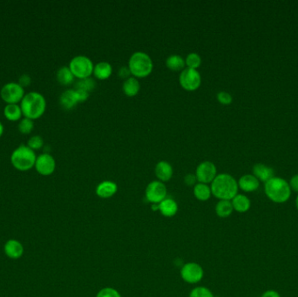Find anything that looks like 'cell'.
<instances>
[{
  "label": "cell",
  "instance_id": "obj_1",
  "mask_svg": "<svg viewBox=\"0 0 298 297\" xmlns=\"http://www.w3.org/2000/svg\"><path fill=\"white\" fill-rule=\"evenodd\" d=\"M212 195L216 198L225 201H231L238 194V182L234 177L228 173L217 174L211 186Z\"/></svg>",
  "mask_w": 298,
  "mask_h": 297
},
{
  "label": "cell",
  "instance_id": "obj_2",
  "mask_svg": "<svg viewBox=\"0 0 298 297\" xmlns=\"http://www.w3.org/2000/svg\"><path fill=\"white\" fill-rule=\"evenodd\" d=\"M264 193L271 202L282 204L291 199L292 190L287 181L281 177L274 176L264 183Z\"/></svg>",
  "mask_w": 298,
  "mask_h": 297
},
{
  "label": "cell",
  "instance_id": "obj_3",
  "mask_svg": "<svg viewBox=\"0 0 298 297\" xmlns=\"http://www.w3.org/2000/svg\"><path fill=\"white\" fill-rule=\"evenodd\" d=\"M22 113L30 120H37L42 116L46 108V99L39 92H29L21 100Z\"/></svg>",
  "mask_w": 298,
  "mask_h": 297
},
{
  "label": "cell",
  "instance_id": "obj_4",
  "mask_svg": "<svg viewBox=\"0 0 298 297\" xmlns=\"http://www.w3.org/2000/svg\"><path fill=\"white\" fill-rule=\"evenodd\" d=\"M128 68L135 78H146L153 71V61L148 53L136 52L129 59Z\"/></svg>",
  "mask_w": 298,
  "mask_h": 297
},
{
  "label": "cell",
  "instance_id": "obj_5",
  "mask_svg": "<svg viewBox=\"0 0 298 297\" xmlns=\"http://www.w3.org/2000/svg\"><path fill=\"white\" fill-rule=\"evenodd\" d=\"M35 152L30 148L28 146L20 145L15 149L11 155V162L12 166L18 171H28L35 166Z\"/></svg>",
  "mask_w": 298,
  "mask_h": 297
},
{
  "label": "cell",
  "instance_id": "obj_6",
  "mask_svg": "<svg viewBox=\"0 0 298 297\" xmlns=\"http://www.w3.org/2000/svg\"><path fill=\"white\" fill-rule=\"evenodd\" d=\"M69 68L74 77L78 79H84L90 78L93 74L94 66L88 57L78 55L70 61Z\"/></svg>",
  "mask_w": 298,
  "mask_h": 297
},
{
  "label": "cell",
  "instance_id": "obj_7",
  "mask_svg": "<svg viewBox=\"0 0 298 297\" xmlns=\"http://www.w3.org/2000/svg\"><path fill=\"white\" fill-rule=\"evenodd\" d=\"M179 82L182 88L193 92L201 86L202 77L197 70L187 68L181 72Z\"/></svg>",
  "mask_w": 298,
  "mask_h": 297
},
{
  "label": "cell",
  "instance_id": "obj_8",
  "mask_svg": "<svg viewBox=\"0 0 298 297\" xmlns=\"http://www.w3.org/2000/svg\"><path fill=\"white\" fill-rule=\"evenodd\" d=\"M167 187L163 182L153 181L150 182L146 188L145 195L147 201L153 205L160 204V202L167 198Z\"/></svg>",
  "mask_w": 298,
  "mask_h": 297
},
{
  "label": "cell",
  "instance_id": "obj_9",
  "mask_svg": "<svg viewBox=\"0 0 298 297\" xmlns=\"http://www.w3.org/2000/svg\"><path fill=\"white\" fill-rule=\"evenodd\" d=\"M1 98L4 100V102L9 104H17L20 102L24 96H25V91L21 85L18 83L11 82L7 83L6 85L3 86L1 89Z\"/></svg>",
  "mask_w": 298,
  "mask_h": 297
},
{
  "label": "cell",
  "instance_id": "obj_10",
  "mask_svg": "<svg viewBox=\"0 0 298 297\" xmlns=\"http://www.w3.org/2000/svg\"><path fill=\"white\" fill-rule=\"evenodd\" d=\"M204 270L203 267L196 262H188L182 266L181 276L183 281L190 284H195L203 280Z\"/></svg>",
  "mask_w": 298,
  "mask_h": 297
},
{
  "label": "cell",
  "instance_id": "obj_11",
  "mask_svg": "<svg viewBox=\"0 0 298 297\" xmlns=\"http://www.w3.org/2000/svg\"><path fill=\"white\" fill-rule=\"evenodd\" d=\"M195 176L200 183H212V181L217 176V166L211 161H203L197 166L195 171Z\"/></svg>",
  "mask_w": 298,
  "mask_h": 297
},
{
  "label": "cell",
  "instance_id": "obj_12",
  "mask_svg": "<svg viewBox=\"0 0 298 297\" xmlns=\"http://www.w3.org/2000/svg\"><path fill=\"white\" fill-rule=\"evenodd\" d=\"M35 168L37 172L44 175L48 176L54 173L56 168V162L54 157L48 152H44L37 158L35 163Z\"/></svg>",
  "mask_w": 298,
  "mask_h": 297
},
{
  "label": "cell",
  "instance_id": "obj_13",
  "mask_svg": "<svg viewBox=\"0 0 298 297\" xmlns=\"http://www.w3.org/2000/svg\"><path fill=\"white\" fill-rule=\"evenodd\" d=\"M238 187L245 193L256 192L260 187V181L253 174H244L239 179Z\"/></svg>",
  "mask_w": 298,
  "mask_h": 297
},
{
  "label": "cell",
  "instance_id": "obj_14",
  "mask_svg": "<svg viewBox=\"0 0 298 297\" xmlns=\"http://www.w3.org/2000/svg\"><path fill=\"white\" fill-rule=\"evenodd\" d=\"M253 175L257 178V180L263 183H266L271 178L275 176V171L272 167L267 166L263 163H257L253 166Z\"/></svg>",
  "mask_w": 298,
  "mask_h": 297
},
{
  "label": "cell",
  "instance_id": "obj_15",
  "mask_svg": "<svg viewBox=\"0 0 298 297\" xmlns=\"http://www.w3.org/2000/svg\"><path fill=\"white\" fill-rule=\"evenodd\" d=\"M117 184L111 181H102L96 188V195L101 199L111 198L117 193Z\"/></svg>",
  "mask_w": 298,
  "mask_h": 297
},
{
  "label": "cell",
  "instance_id": "obj_16",
  "mask_svg": "<svg viewBox=\"0 0 298 297\" xmlns=\"http://www.w3.org/2000/svg\"><path fill=\"white\" fill-rule=\"evenodd\" d=\"M154 172H155V175L158 178V180L164 183V182L170 181L172 179L174 170L169 163L165 160H161L160 162L157 163Z\"/></svg>",
  "mask_w": 298,
  "mask_h": 297
},
{
  "label": "cell",
  "instance_id": "obj_17",
  "mask_svg": "<svg viewBox=\"0 0 298 297\" xmlns=\"http://www.w3.org/2000/svg\"><path fill=\"white\" fill-rule=\"evenodd\" d=\"M4 250L5 255L13 260L20 258L24 253L23 245L17 240H9L4 245Z\"/></svg>",
  "mask_w": 298,
  "mask_h": 297
},
{
  "label": "cell",
  "instance_id": "obj_18",
  "mask_svg": "<svg viewBox=\"0 0 298 297\" xmlns=\"http://www.w3.org/2000/svg\"><path fill=\"white\" fill-rule=\"evenodd\" d=\"M61 106L66 110H71L78 104V99L74 89H69L61 94L60 98Z\"/></svg>",
  "mask_w": 298,
  "mask_h": 297
},
{
  "label": "cell",
  "instance_id": "obj_19",
  "mask_svg": "<svg viewBox=\"0 0 298 297\" xmlns=\"http://www.w3.org/2000/svg\"><path fill=\"white\" fill-rule=\"evenodd\" d=\"M231 203L233 206L234 211L237 213L248 212L251 207V202L247 195H242V194H237L234 196V198L231 200Z\"/></svg>",
  "mask_w": 298,
  "mask_h": 297
},
{
  "label": "cell",
  "instance_id": "obj_20",
  "mask_svg": "<svg viewBox=\"0 0 298 297\" xmlns=\"http://www.w3.org/2000/svg\"><path fill=\"white\" fill-rule=\"evenodd\" d=\"M158 210L165 217H173L178 212L177 202L174 199L166 198L158 204Z\"/></svg>",
  "mask_w": 298,
  "mask_h": 297
},
{
  "label": "cell",
  "instance_id": "obj_21",
  "mask_svg": "<svg viewBox=\"0 0 298 297\" xmlns=\"http://www.w3.org/2000/svg\"><path fill=\"white\" fill-rule=\"evenodd\" d=\"M113 73V68L110 63L106 61H101L96 64L93 68L94 77L100 80H105L110 77Z\"/></svg>",
  "mask_w": 298,
  "mask_h": 297
},
{
  "label": "cell",
  "instance_id": "obj_22",
  "mask_svg": "<svg viewBox=\"0 0 298 297\" xmlns=\"http://www.w3.org/2000/svg\"><path fill=\"white\" fill-rule=\"evenodd\" d=\"M122 90L128 97H134V96L137 95L141 90L140 82L135 77H130L125 80L123 85H122Z\"/></svg>",
  "mask_w": 298,
  "mask_h": 297
},
{
  "label": "cell",
  "instance_id": "obj_23",
  "mask_svg": "<svg viewBox=\"0 0 298 297\" xmlns=\"http://www.w3.org/2000/svg\"><path fill=\"white\" fill-rule=\"evenodd\" d=\"M194 195L198 201L207 202V201L210 200L211 195H212L211 188L208 184L198 182L194 187Z\"/></svg>",
  "mask_w": 298,
  "mask_h": 297
},
{
  "label": "cell",
  "instance_id": "obj_24",
  "mask_svg": "<svg viewBox=\"0 0 298 297\" xmlns=\"http://www.w3.org/2000/svg\"><path fill=\"white\" fill-rule=\"evenodd\" d=\"M166 66L171 71L181 72L182 70H184L186 63H185V60L182 57L178 54H173L167 58V61H166Z\"/></svg>",
  "mask_w": 298,
  "mask_h": 297
},
{
  "label": "cell",
  "instance_id": "obj_25",
  "mask_svg": "<svg viewBox=\"0 0 298 297\" xmlns=\"http://www.w3.org/2000/svg\"><path fill=\"white\" fill-rule=\"evenodd\" d=\"M234 211L231 201L221 200L216 205V214L220 218H227L232 215Z\"/></svg>",
  "mask_w": 298,
  "mask_h": 297
},
{
  "label": "cell",
  "instance_id": "obj_26",
  "mask_svg": "<svg viewBox=\"0 0 298 297\" xmlns=\"http://www.w3.org/2000/svg\"><path fill=\"white\" fill-rule=\"evenodd\" d=\"M22 114L21 107L17 104H9L4 107V115L8 121H18L20 120Z\"/></svg>",
  "mask_w": 298,
  "mask_h": 297
},
{
  "label": "cell",
  "instance_id": "obj_27",
  "mask_svg": "<svg viewBox=\"0 0 298 297\" xmlns=\"http://www.w3.org/2000/svg\"><path fill=\"white\" fill-rule=\"evenodd\" d=\"M74 76L70 68L68 67H63L60 68L57 72L58 81L61 83V85H71L72 83L74 80Z\"/></svg>",
  "mask_w": 298,
  "mask_h": 297
},
{
  "label": "cell",
  "instance_id": "obj_28",
  "mask_svg": "<svg viewBox=\"0 0 298 297\" xmlns=\"http://www.w3.org/2000/svg\"><path fill=\"white\" fill-rule=\"evenodd\" d=\"M185 63L187 68L197 70L202 65V58L198 53H189L185 60Z\"/></svg>",
  "mask_w": 298,
  "mask_h": 297
},
{
  "label": "cell",
  "instance_id": "obj_29",
  "mask_svg": "<svg viewBox=\"0 0 298 297\" xmlns=\"http://www.w3.org/2000/svg\"><path fill=\"white\" fill-rule=\"evenodd\" d=\"M96 87V82L94 79L91 78H84V79H79L76 85L75 89H80L84 90L85 92H89L93 91Z\"/></svg>",
  "mask_w": 298,
  "mask_h": 297
},
{
  "label": "cell",
  "instance_id": "obj_30",
  "mask_svg": "<svg viewBox=\"0 0 298 297\" xmlns=\"http://www.w3.org/2000/svg\"><path fill=\"white\" fill-rule=\"evenodd\" d=\"M189 297H215L210 289L206 287H196L189 294Z\"/></svg>",
  "mask_w": 298,
  "mask_h": 297
},
{
  "label": "cell",
  "instance_id": "obj_31",
  "mask_svg": "<svg viewBox=\"0 0 298 297\" xmlns=\"http://www.w3.org/2000/svg\"><path fill=\"white\" fill-rule=\"evenodd\" d=\"M33 128H34L33 121L30 120V119H27V118L21 120L19 122V124H18V130L23 135L31 134V132L33 130Z\"/></svg>",
  "mask_w": 298,
  "mask_h": 297
},
{
  "label": "cell",
  "instance_id": "obj_32",
  "mask_svg": "<svg viewBox=\"0 0 298 297\" xmlns=\"http://www.w3.org/2000/svg\"><path fill=\"white\" fill-rule=\"evenodd\" d=\"M96 297H121V295L114 288L107 287L99 290Z\"/></svg>",
  "mask_w": 298,
  "mask_h": 297
},
{
  "label": "cell",
  "instance_id": "obj_33",
  "mask_svg": "<svg viewBox=\"0 0 298 297\" xmlns=\"http://www.w3.org/2000/svg\"><path fill=\"white\" fill-rule=\"evenodd\" d=\"M44 145V142H43V139L39 136V135H36V136H32V138H30L27 143L30 148L32 149L33 151L34 150H39V149L42 148Z\"/></svg>",
  "mask_w": 298,
  "mask_h": 297
},
{
  "label": "cell",
  "instance_id": "obj_34",
  "mask_svg": "<svg viewBox=\"0 0 298 297\" xmlns=\"http://www.w3.org/2000/svg\"><path fill=\"white\" fill-rule=\"evenodd\" d=\"M217 99L222 105H224V106L230 105L232 101H233V97H232L230 93L224 92V91H222V92L217 93Z\"/></svg>",
  "mask_w": 298,
  "mask_h": 297
},
{
  "label": "cell",
  "instance_id": "obj_35",
  "mask_svg": "<svg viewBox=\"0 0 298 297\" xmlns=\"http://www.w3.org/2000/svg\"><path fill=\"white\" fill-rule=\"evenodd\" d=\"M196 181H198L197 178L195 176V174H193V173H188L184 177V183L188 187H192V186L195 187V185L197 184Z\"/></svg>",
  "mask_w": 298,
  "mask_h": 297
},
{
  "label": "cell",
  "instance_id": "obj_36",
  "mask_svg": "<svg viewBox=\"0 0 298 297\" xmlns=\"http://www.w3.org/2000/svg\"><path fill=\"white\" fill-rule=\"evenodd\" d=\"M118 74H119L120 78H125V80L128 79V78H130V75H132L131 72L129 70L128 67H122V68H120L119 72H118Z\"/></svg>",
  "mask_w": 298,
  "mask_h": 297
},
{
  "label": "cell",
  "instance_id": "obj_37",
  "mask_svg": "<svg viewBox=\"0 0 298 297\" xmlns=\"http://www.w3.org/2000/svg\"><path fill=\"white\" fill-rule=\"evenodd\" d=\"M74 90L78 96V102H84L88 99L89 92H85L84 90H80V89H74Z\"/></svg>",
  "mask_w": 298,
  "mask_h": 297
},
{
  "label": "cell",
  "instance_id": "obj_38",
  "mask_svg": "<svg viewBox=\"0 0 298 297\" xmlns=\"http://www.w3.org/2000/svg\"><path fill=\"white\" fill-rule=\"evenodd\" d=\"M289 184H290L291 190L298 194V174H295L294 176L291 178Z\"/></svg>",
  "mask_w": 298,
  "mask_h": 297
},
{
  "label": "cell",
  "instance_id": "obj_39",
  "mask_svg": "<svg viewBox=\"0 0 298 297\" xmlns=\"http://www.w3.org/2000/svg\"><path fill=\"white\" fill-rule=\"evenodd\" d=\"M18 84L21 85L22 87L30 85V84H31L30 76L27 74L22 75L21 77L19 78V80H18Z\"/></svg>",
  "mask_w": 298,
  "mask_h": 297
},
{
  "label": "cell",
  "instance_id": "obj_40",
  "mask_svg": "<svg viewBox=\"0 0 298 297\" xmlns=\"http://www.w3.org/2000/svg\"><path fill=\"white\" fill-rule=\"evenodd\" d=\"M261 297H281L280 294L273 290H266Z\"/></svg>",
  "mask_w": 298,
  "mask_h": 297
},
{
  "label": "cell",
  "instance_id": "obj_41",
  "mask_svg": "<svg viewBox=\"0 0 298 297\" xmlns=\"http://www.w3.org/2000/svg\"><path fill=\"white\" fill-rule=\"evenodd\" d=\"M3 133H4V126L2 125V123L0 122V137L2 136L3 135Z\"/></svg>",
  "mask_w": 298,
  "mask_h": 297
},
{
  "label": "cell",
  "instance_id": "obj_42",
  "mask_svg": "<svg viewBox=\"0 0 298 297\" xmlns=\"http://www.w3.org/2000/svg\"><path fill=\"white\" fill-rule=\"evenodd\" d=\"M295 204H296V208L298 210V195L297 196V198H296V201H295Z\"/></svg>",
  "mask_w": 298,
  "mask_h": 297
}]
</instances>
